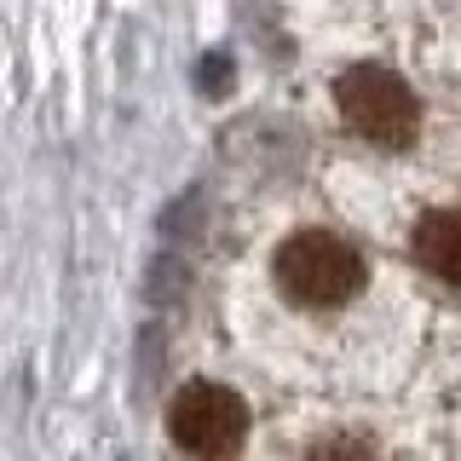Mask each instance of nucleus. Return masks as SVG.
Segmentation results:
<instances>
[{
  "mask_svg": "<svg viewBox=\"0 0 461 461\" xmlns=\"http://www.w3.org/2000/svg\"><path fill=\"white\" fill-rule=\"evenodd\" d=\"M271 277H277L288 306L340 312V306H352V300L369 288V259H364L357 242H346L340 230L306 225V230H288V237L277 242Z\"/></svg>",
  "mask_w": 461,
  "mask_h": 461,
  "instance_id": "f257e3e1",
  "label": "nucleus"
},
{
  "mask_svg": "<svg viewBox=\"0 0 461 461\" xmlns=\"http://www.w3.org/2000/svg\"><path fill=\"white\" fill-rule=\"evenodd\" d=\"M335 110L357 139L386 144V150H403V144H415V133H421V104H415L410 81L381 69V64L346 69L335 81Z\"/></svg>",
  "mask_w": 461,
  "mask_h": 461,
  "instance_id": "f03ea898",
  "label": "nucleus"
},
{
  "mask_svg": "<svg viewBox=\"0 0 461 461\" xmlns=\"http://www.w3.org/2000/svg\"><path fill=\"white\" fill-rule=\"evenodd\" d=\"M167 438L196 461H225L249 438V403L220 381H185L167 403Z\"/></svg>",
  "mask_w": 461,
  "mask_h": 461,
  "instance_id": "7ed1b4c3",
  "label": "nucleus"
},
{
  "mask_svg": "<svg viewBox=\"0 0 461 461\" xmlns=\"http://www.w3.org/2000/svg\"><path fill=\"white\" fill-rule=\"evenodd\" d=\"M410 254L427 277L461 283V208H432L410 230Z\"/></svg>",
  "mask_w": 461,
  "mask_h": 461,
  "instance_id": "20e7f679",
  "label": "nucleus"
},
{
  "mask_svg": "<svg viewBox=\"0 0 461 461\" xmlns=\"http://www.w3.org/2000/svg\"><path fill=\"white\" fill-rule=\"evenodd\" d=\"M306 461H381V450H375V438H364V432L335 427L306 450Z\"/></svg>",
  "mask_w": 461,
  "mask_h": 461,
  "instance_id": "39448f33",
  "label": "nucleus"
},
{
  "mask_svg": "<svg viewBox=\"0 0 461 461\" xmlns=\"http://www.w3.org/2000/svg\"><path fill=\"white\" fill-rule=\"evenodd\" d=\"M196 220H202V191H185V196H173L162 208L156 230H162V237H185V230H196Z\"/></svg>",
  "mask_w": 461,
  "mask_h": 461,
  "instance_id": "423d86ee",
  "label": "nucleus"
},
{
  "mask_svg": "<svg viewBox=\"0 0 461 461\" xmlns=\"http://www.w3.org/2000/svg\"><path fill=\"white\" fill-rule=\"evenodd\" d=\"M179 271H185V266H179L173 254H156V259H150V283H144V300H150V306L173 300V294L185 288V283H179Z\"/></svg>",
  "mask_w": 461,
  "mask_h": 461,
  "instance_id": "0eeeda50",
  "label": "nucleus"
},
{
  "mask_svg": "<svg viewBox=\"0 0 461 461\" xmlns=\"http://www.w3.org/2000/svg\"><path fill=\"white\" fill-rule=\"evenodd\" d=\"M196 93L202 98H225L230 93V52H208L196 64Z\"/></svg>",
  "mask_w": 461,
  "mask_h": 461,
  "instance_id": "6e6552de",
  "label": "nucleus"
}]
</instances>
